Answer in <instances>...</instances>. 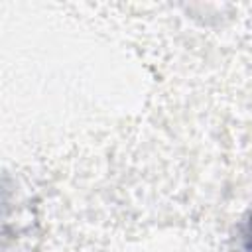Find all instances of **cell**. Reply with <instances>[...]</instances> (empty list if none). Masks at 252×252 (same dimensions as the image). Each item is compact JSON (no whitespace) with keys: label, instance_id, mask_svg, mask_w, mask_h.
<instances>
[{"label":"cell","instance_id":"cell-1","mask_svg":"<svg viewBox=\"0 0 252 252\" xmlns=\"http://www.w3.org/2000/svg\"><path fill=\"white\" fill-rule=\"evenodd\" d=\"M246 252H252V224H250V232L246 234Z\"/></svg>","mask_w":252,"mask_h":252}]
</instances>
